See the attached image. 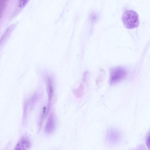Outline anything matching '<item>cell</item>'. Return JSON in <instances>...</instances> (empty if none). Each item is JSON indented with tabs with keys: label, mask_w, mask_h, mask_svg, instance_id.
<instances>
[{
	"label": "cell",
	"mask_w": 150,
	"mask_h": 150,
	"mask_svg": "<svg viewBox=\"0 0 150 150\" xmlns=\"http://www.w3.org/2000/svg\"><path fill=\"white\" fill-rule=\"evenodd\" d=\"M122 20L125 27L127 29L136 28L139 25L138 14L132 10L125 11L122 16Z\"/></svg>",
	"instance_id": "6da1fadb"
},
{
	"label": "cell",
	"mask_w": 150,
	"mask_h": 150,
	"mask_svg": "<svg viewBox=\"0 0 150 150\" xmlns=\"http://www.w3.org/2000/svg\"><path fill=\"white\" fill-rule=\"evenodd\" d=\"M125 69L120 66L115 67L110 71V83L111 85L115 84L124 79L126 76Z\"/></svg>",
	"instance_id": "7a4b0ae2"
},
{
	"label": "cell",
	"mask_w": 150,
	"mask_h": 150,
	"mask_svg": "<svg viewBox=\"0 0 150 150\" xmlns=\"http://www.w3.org/2000/svg\"><path fill=\"white\" fill-rule=\"evenodd\" d=\"M106 136L107 141L112 144H116L119 143L121 139L120 132L115 129L109 130L107 131Z\"/></svg>",
	"instance_id": "3957f363"
},
{
	"label": "cell",
	"mask_w": 150,
	"mask_h": 150,
	"mask_svg": "<svg viewBox=\"0 0 150 150\" xmlns=\"http://www.w3.org/2000/svg\"><path fill=\"white\" fill-rule=\"evenodd\" d=\"M56 126L55 120L54 116L51 114L48 119L45 127V130L48 134H51L54 131Z\"/></svg>",
	"instance_id": "277c9868"
},
{
	"label": "cell",
	"mask_w": 150,
	"mask_h": 150,
	"mask_svg": "<svg viewBox=\"0 0 150 150\" xmlns=\"http://www.w3.org/2000/svg\"><path fill=\"white\" fill-rule=\"evenodd\" d=\"M30 146V143L28 140L25 138H23L17 144L14 150H24L28 149Z\"/></svg>",
	"instance_id": "5b68a950"
},
{
	"label": "cell",
	"mask_w": 150,
	"mask_h": 150,
	"mask_svg": "<svg viewBox=\"0 0 150 150\" xmlns=\"http://www.w3.org/2000/svg\"><path fill=\"white\" fill-rule=\"evenodd\" d=\"M50 80H48L47 83V93L49 100V104L50 106V101L51 100L53 94V88L51 82Z\"/></svg>",
	"instance_id": "8992f818"
},
{
	"label": "cell",
	"mask_w": 150,
	"mask_h": 150,
	"mask_svg": "<svg viewBox=\"0 0 150 150\" xmlns=\"http://www.w3.org/2000/svg\"><path fill=\"white\" fill-rule=\"evenodd\" d=\"M29 0H20L19 6L21 8H23L27 4Z\"/></svg>",
	"instance_id": "52a82bcc"
},
{
	"label": "cell",
	"mask_w": 150,
	"mask_h": 150,
	"mask_svg": "<svg viewBox=\"0 0 150 150\" xmlns=\"http://www.w3.org/2000/svg\"><path fill=\"white\" fill-rule=\"evenodd\" d=\"M147 146H149L148 147L149 148L150 146V139H149V137L147 138Z\"/></svg>",
	"instance_id": "ba28073f"
}]
</instances>
